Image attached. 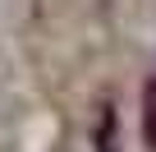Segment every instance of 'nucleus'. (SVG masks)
Here are the masks:
<instances>
[{
	"instance_id": "f257e3e1",
	"label": "nucleus",
	"mask_w": 156,
	"mask_h": 152,
	"mask_svg": "<svg viewBox=\"0 0 156 152\" xmlns=\"http://www.w3.org/2000/svg\"><path fill=\"white\" fill-rule=\"evenodd\" d=\"M142 134H147V143L156 147V79H151L147 92H142Z\"/></svg>"
}]
</instances>
